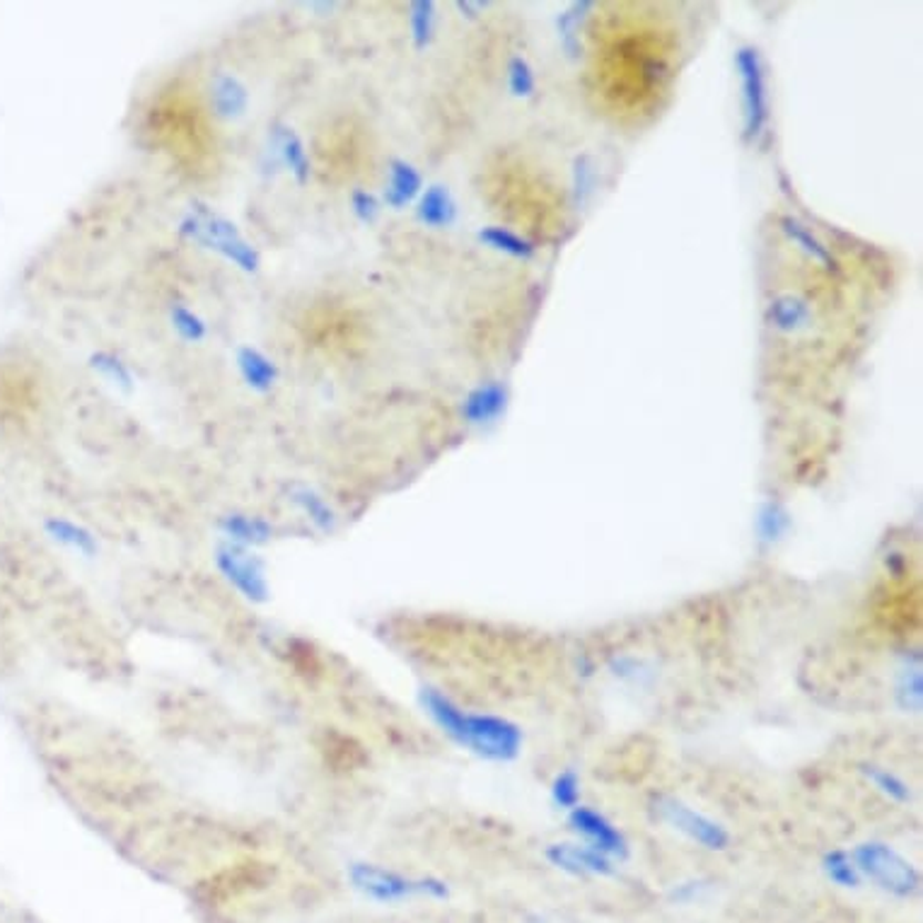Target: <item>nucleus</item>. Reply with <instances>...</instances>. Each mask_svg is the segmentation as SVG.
<instances>
[{"mask_svg": "<svg viewBox=\"0 0 923 923\" xmlns=\"http://www.w3.org/2000/svg\"><path fill=\"white\" fill-rule=\"evenodd\" d=\"M421 706L445 738L481 759L513 761L523 749V730L511 720L466 711L435 687L421 689Z\"/></svg>", "mask_w": 923, "mask_h": 923, "instance_id": "nucleus-1", "label": "nucleus"}, {"mask_svg": "<svg viewBox=\"0 0 923 923\" xmlns=\"http://www.w3.org/2000/svg\"><path fill=\"white\" fill-rule=\"evenodd\" d=\"M351 888L375 904H404L417 898L448 900V885L431 875H407L394 868H387L370 861H356L346 868Z\"/></svg>", "mask_w": 923, "mask_h": 923, "instance_id": "nucleus-2", "label": "nucleus"}, {"mask_svg": "<svg viewBox=\"0 0 923 923\" xmlns=\"http://www.w3.org/2000/svg\"><path fill=\"white\" fill-rule=\"evenodd\" d=\"M851 859L859 868L861 878L875 882V888L885 890L894 898H912L921 888V875L900 851L882 844V841H865L855 847Z\"/></svg>", "mask_w": 923, "mask_h": 923, "instance_id": "nucleus-3", "label": "nucleus"}, {"mask_svg": "<svg viewBox=\"0 0 923 923\" xmlns=\"http://www.w3.org/2000/svg\"><path fill=\"white\" fill-rule=\"evenodd\" d=\"M213 561H216L221 578L237 593V597H243L249 605H264V602L271 599L269 571L254 550L223 542Z\"/></svg>", "mask_w": 923, "mask_h": 923, "instance_id": "nucleus-4", "label": "nucleus"}, {"mask_svg": "<svg viewBox=\"0 0 923 923\" xmlns=\"http://www.w3.org/2000/svg\"><path fill=\"white\" fill-rule=\"evenodd\" d=\"M655 812H658L660 822L673 827L675 832L685 834L689 841L699 844L701 849L724 851L730 844V834L724 824L711 820L708 814L699 810L689 808L687 802H681L677 798H660L658 802H655Z\"/></svg>", "mask_w": 923, "mask_h": 923, "instance_id": "nucleus-5", "label": "nucleus"}, {"mask_svg": "<svg viewBox=\"0 0 923 923\" xmlns=\"http://www.w3.org/2000/svg\"><path fill=\"white\" fill-rule=\"evenodd\" d=\"M740 80H742V106H745V131L747 136H759L769 122V88L759 51L742 47L735 53Z\"/></svg>", "mask_w": 923, "mask_h": 923, "instance_id": "nucleus-6", "label": "nucleus"}, {"mask_svg": "<svg viewBox=\"0 0 923 923\" xmlns=\"http://www.w3.org/2000/svg\"><path fill=\"white\" fill-rule=\"evenodd\" d=\"M568 824L573 832L583 839L585 847L607 855L609 861L626 859L628 844L624 834L602 812L587 806H578L568 812Z\"/></svg>", "mask_w": 923, "mask_h": 923, "instance_id": "nucleus-7", "label": "nucleus"}, {"mask_svg": "<svg viewBox=\"0 0 923 923\" xmlns=\"http://www.w3.org/2000/svg\"><path fill=\"white\" fill-rule=\"evenodd\" d=\"M546 859L561 868V871L578 878H605L614 871V861L585 844H552L550 851H546Z\"/></svg>", "mask_w": 923, "mask_h": 923, "instance_id": "nucleus-8", "label": "nucleus"}, {"mask_svg": "<svg viewBox=\"0 0 923 923\" xmlns=\"http://www.w3.org/2000/svg\"><path fill=\"white\" fill-rule=\"evenodd\" d=\"M221 532L227 544L245 546V550H257V546H264L274 540V525L269 520L249 513L225 515L221 520Z\"/></svg>", "mask_w": 923, "mask_h": 923, "instance_id": "nucleus-9", "label": "nucleus"}, {"mask_svg": "<svg viewBox=\"0 0 923 923\" xmlns=\"http://www.w3.org/2000/svg\"><path fill=\"white\" fill-rule=\"evenodd\" d=\"M201 239L216 247L218 252H223L227 259H233L235 264L243 266V269H254V266H257V257H254L252 247L243 237L235 235L233 225L221 223V221L201 223Z\"/></svg>", "mask_w": 923, "mask_h": 923, "instance_id": "nucleus-10", "label": "nucleus"}, {"mask_svg": "<svg viewBox=\"0 0 923 923\" xmlns=\"http://www.w3.org/2000/svg\"><path fill=\"white\" fill-rule=\"evenodd\" d=\"M44 530L49 534V540H53L57 544L65 546V550H71L80 556L92 558L98 556L100 552V544L98 537L92 534L85 525L73 523L69 517H49L44 523Z\"/></svg>", "mask_w": 923, "mask_h": 923, "instance_id": "nucleus-11", "label": "nucleus"}, {"mask_svg": "<svg viewBox=\"0 0 923 923\" xmlns=\"http://www.w3.org/2000/svg\"><path fill=\"white\" fill-rule=\"evenodd\" d=\"M421 192V175L407 160H394L390 165V184H387V201L401 208Z\"/></svg>", "mask_w": 923, "mask_h": 923, "instance_id": "nucleus-12", "label": "nucleus"}, {"mask_svg": "<svg viewBox=\"0 0 923 923\" xmlns=\"http://www.w3.org/2000/svg\"><path fill=\"white\" fill-rule=\"evenodd\" d=\"M505 407V390L501 384H486L479 387L476 392L466 399V417L472 423H489L496 419Z\"/></svg>", "mask_w": 923, "mask_h": 923, "instance_id": "nucleus-13", "label": "nucleus"}, {"mask_svg": "<svg viewBox=\"0 0 923 923\" xmlns=\"http://www.w3.org/2000/svg\"><path fill=\"white\" fill-rule=\"evenodd\" d=\"M771 322L779 331L796 334L808 327L810 307L793 296H781L771 302Z\"/></svg>", "mask_w": 923, "mask_h": 923, "instance_id": "nucleus-14", "label": "nucleus"}, {"mask_svg": "<svg viewBox=\"0 0 923 923\" xmlns=\"http://www.w3.org/2000/svg\"><path fill=\"white\" fill-rule=\"evenodd\" d=\"M458 216V208H454V201L448 192V186H433L421 201V218L428 225L445 227Z\"/></svg>", "mask_w": 923, "mask_h": 923, "instance_id": "nucleus-15", "label": "nucleus"}, {"mask_svg": "<svg viewBox=\"0 0 923 923\" xmlns=\"http://www.w3.org/2000/svg\"><path fill=\"white\" fill-rule=\"evenodd\" d=\"M239 368H243L245 380L254 390H269L276 380V368L271 366V360L254 349H245L239 353Z\"/></svg>", "mask_w": 923, "mask_h": 923, "instance_id": "nucleus-16", "label": "nucleus"}, {"mask_svg": "<svg viewBox=\"0 0 923 923\" xmlns=\"http://www.w3.org/2000/svg\"><path fill=\"white\" fill-rule=\"evenodd\" d=\"M293 501L298 503L302 515L310 520L312 525L322 527V530H331L334 523H337V515H334L331 505L322 496H319V493H315L312 489H298L296 493H293Z\"/></svg>", "mask_w": 923, "mask_h": 923, "instance_id": "nucleus-17", "label": "nucleus"}, {"mask_svg": "<svg viewBox=\"0 0 923 923\" xmlns=\"http://www.w3.org/2000/svg\"><path fill=\"white\" fill-rule=\"evenodd\" d=\"M822 868L827 878L839 888H859L861 885V873L855 868L851 853L847 851H829L822 861Z\"/></svg>", "mask_w": 923, "mask_h": 923, "instance_id": "nucleus-18", "label": "nucleus"}, {"mask_svg": "<svg viewBox=\"0 0 923 923\" xmlns=\"http://www.w3.org/2000/svg\"><path fill=\"white\" fill-rule=\"evenodd\" d=\"M863 773H865L868 783H873L875 791L885 796L888 800H894V802L912 800V791H909V786L894 771L871 765V767H863Z\"/></svg>", "mask_w": 923, "mask_h": 923, "instance_id": "nucleus-19", "label": "nucleus"}, {"mask_svg": "<svg viewBox=\"0 0 923 923\" xmlns=\"http://www.w3.org/2000/svg\"><path fill=\"white\" fill-rule=\"evenodd\" d=\"M783 230H786V235L791 237L793 243H796L802 252H808L814 261H820V264H824V266L834 264V261H832V254L827 252V247L820 243L818 237H814V235L808 230L806 225H800L798 221L786 218V221H783Z\"/></svg>", "mask_w": 923, "mask_h": 923, "instance_id": "nucleus-20", "label": "nucleus"}, {"mask_svg": "<svg viewBox=\"0 0 923 923\" xmlns=\"http://www.w3.org/2000/svg\"><path fill=\"white\" fill-rule=\"evenodd\" d=\"M481 237H484L493 249L513 254V257L517 259H530L534 254V247L527 243V239H523L513 230H505V227H489L486 233H481Z\"/></svg>", "mask_w": 923, "mask_h": 923, "instance_id": "nucleus-21", "label": "nucleus"}, {"mask_svg": "<svg viewBox=\"0 0 923 923\" xmlns=\"http://www.w3.org/2000/svg\"><path fill=\"white\" fill-rule=\"evenodd\" d=\"M213 100H216L221 116H235V114H243L247 95H245V90L237 85V80L223 78L218 80V85L213 88Z\"/></svg>", "mask_w": 923, "mask_h": 923, "instance_id": "nucleus-22", "label": "nucleus"}, {"mask_svg": "<svg viewBox=\"0 0 923 923\" xmlns=\"http://www.w3.org/2000/svg\"><path fill=\"white\" fill-rule=\"evenodd\" d=\"M552 798L561 810H573L581 806V779L575 771H561L552 783Z\"/></svg>", "mask_w": 923, "mask_h": 923, "instance_id": "nucleus-23", "label": "nucleus"}, {"mask_svg": "<svg viewBox=\"0 0 923 923\" xmlns=\"http://www.w3.org/2000/svg\"><path fill=\"white\" fill-rule=\"evenodd\" d=\"M898 699L909 711H919L921 708V667H912V670H904L902 681L898 687Z\"/></svg>", "mask_w": 923, "mask_h": 923, "instance_id": "nucleus-24", "label": "nucleus"}, {"mask_svg": "<svg viewBox=\"0 0 923 923\" xmlns=\"http://www.w3.org/2000/svg\"><path fill=\"white\" fill-rule=\"evenodd\" d=\"M511 80H513V90L515 95H530V90L534 88V78L532 71L527 69V63L523 59H517L511 69Z\"/></svg>", "mask_w": 923, "mask_h": 923, "instance_id": "nucleus-25", "label": "nucleus"}, {"mask_svg": "<svg viewBox=\"0 0 923 923\" xmlns=\"http://www.w3.org/2000/svg\"><path fill=\"white\" fill-rule=\"evenodd\" d=\"M175 325L182 329V334L186 339H201L204 337V322L196 315H192L189 310H180L175 315Z\"/></svg>", "mask_w": 923, "mask_h": 923, "instance_id": "nucleus-26", "label": "nucleus"}, {"mask_svg": "<svg viewBox=\"0 0 923 923\" xmlns=\"http://www.w3.org/2000/svg\"><path fill=\"white\" fill-rule=\"evenodd\" d=\"M417 8L421 12H419V16H413V22H417V27H413V32H417V34H413V37L421 39V42H423V39L431 37V32H433V16L428 12V10H431V6H417Z\"/></svg>", "mask_w": 923, "mask_h": 923, "instance_id": "nucleus-27", "label": "nucleus"}]
</instances>
